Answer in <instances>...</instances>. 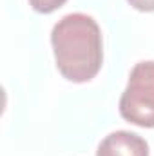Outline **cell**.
I'll return each mask as SVG.
<instances>
[{
	"label": "cell",
	"mask_w": 154,
	"mask_h": 156,
	"mask_svg": "<svg viewBox=\"0 0 154 156\" xmlns=\"http://www.w3.org/2000/svg\"><path fill=\"white\" fill-rule=\"evenodd\" d=\"M51 45L60 75L75 83L96 76L103 62V40L96 20L85 13L62 16L53 31Z\"/></svg>",
	"instance_id": "6da1fadb"
},
{
	"label": "cell",
	"mask_w": 154,
	"mask_h": 156,
	"mask_svg": "<svg viewBox=\"0 0 154 156\" xmlns=\"http://www.w3.org/2000/svg\"><path fill=\"white\" fill-rule=\"evenodd\" d=\"M120 115L132 125L154 127V62H138L120 98Z\"/></svg>",
	"instance_id": "7a4b0ae2"
},
{
	"label": "cell",
	"mask_w": 154,
	"mask_h": 156,
	"mask_svg": "<svg viewBox=\"0 0 154 156\" xmlns=\"http://www.w3.org/2000/svg\"><path fill=\"white\" fill-rule=\"evenodd\" d=\"M96 156H149V144L136 133L114 131L100 142Z\"/></svg>",
	"instance_id": "3957f363"
},
{
	"label": "cell",
	"mask_w": 154,
	"mask_h": 156,
	"mask_svg": "<svg viewBox=\"0 0 154 156\" xmlns=\"http://www.w3.org/2000/svg\"><path fill=\"white\" fill-rule=\"evenodd\" d=\"M31 7L38 13H44V15H49L53 11H56L58 7H62L65 4V0H29Z\"/></svg>",
	"instance_id": "277c9868"
},
{
	"label": "cell",
	"mask_w": 154,
	"mask_h": 156,
	"mask_svg": "<svg viewBox=\"0 0 154 156\" xmlns=\"http://www.w3.org/2000/svg\"><path fill=\"white\" fill-rule=\"evenodd\" d=\"M127 2L138 11H143V13L154 11V0H127Z\"/></svg>",
	"instance_id": "5b68a950"
}]
</instances>
